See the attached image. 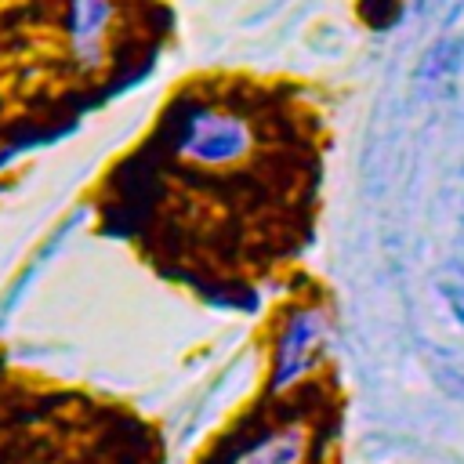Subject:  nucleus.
Listing matches in <instances>:
<instances>
[{"label": "nucleus", "mask_w": 464, "mask_h": 464, "mask_svg": "<svg viewBox=\"0 0 464 464\" xmlns=\"http://www.w3.org/2000/svg\"><path fill=\"white\" fill-rule=\"evenodd\" d=\"M178 156L218 170V167H232L239 163L250 145H254V130L250 123L232 112V109H218V105H192L181 123H178Z\"/></svg>", "instance_id": "obj_1"}, {"label": "nucleus", "mask_w": 464, "mask_h": 464, "mask_svg": "<svg viewBox=\"0 0 464 464\" xmlns=\"http://www.w3.org/2000/svg\"><path fill=\"white\" fill-rule=\"evenodd\" d=\"M326 337L323 312L315 308H297L286 315L279 337H276V362H272V392H283L297 384L319 359Z\"/></svg>", "instance_id": "obj_2"}, {"label": "nucleus", "mask_w": 464, "mask_h": 464, "mask_svg": "<svg viewBox=\"0 0 464 464\" xmlns=\"http://www.w3.org/2000/svg\"><path fill=\"white\" fill-rule=\"evenodd\" d=\"M308 435L301 424L265 428L257 435H232V450L221 464H301Z\"/></svg>", "instance_id": "obj_3"}, {"label": "nucleus", "mask_w": 464, "mask_h": 464, "mask_svg": "<svg viewBox=\"0 0 464 464\" xmlns=\"http://www.w3.org/2000/svg\"><path fill=\"white\" fill-rule=\"evenodd\" d=\"M112 22V0H69V40L80 62H98Z\"/></svg>", "instance_id": "obj_4"}, {"label": "nucleus", "mask_w": 464, "mask_h": 464, "mask_svg": "<svg viewBox=\"0 0 464 464\" xmlns=\"http://www.w3.org/2000/svg\"><path fill=\"white\" fill-rule=\"evenodd\" d=\"M442 297H446L450 312L457 315V323L464 326V279H446L442 283Z\"/></svg>", "instance_id": "obj_5"}]
</instances>
